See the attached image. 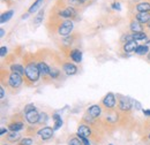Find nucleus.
<instances>
[{
  "mask_svg": "<svg viewBox=\"0 0 150 145\" xmlns=\"http://www.w3.org/2000/svg\"><path fill=\"white\" fill-rule=\"evenodd\" d=\"M100 113H102V108H100V106L99 105H93V106H90L89 108H88V114L91 116V118H98L99 115H100Z\"/></svg>",
  "mask_w": 150,
  "mask_h": 145,
  "instance_id": "obj_13",
  "label": "nucleus"
},
{
  "mask_svg": "<svg viewBox=\"0 0 150 145\" xmlns=\"http://www.w3.org/2000/svg\"><path fill=\"white\" fill-rule=\"evenodd\" d=\"M4 1H9V0H4Z\"/></svg>",
  "mask_w": 150,
  "mask_h": 145,
  "instance_id": "obj_46",
  "label": "nucleus"
},
{
  "mask_svg": "<svg viewBox=\"0 0 150 145\" xmlns=\"http://www.w3.org/2000/svg\"><path fill=\"white\" fill-rule=\"evenodd\" d=\"M79 138H80V141L82 142V144H83V145H90V142L88 141V138H87V137H83V136H79Z\"/></svg>",
  "mask_w": 150,
  "mask_h": 145,
  "instance_id": "obj_34",
  "label": "nucleus"
},
{
  "mask_svg": "<svg viewBox=\"0 0 150 145\" xmlns=\"http://www.w3.org/2000/svg\"><path fill=\"white\" fill-rule=\"evenodd\" d=\"M72 42H73V39H72V37H66V39L64 40V43H65V45H72Z\"/></svg>",
  "mask_w": 150,
  "mask_h": 145,
  "instance_id": "obj_37",
  "label": "nucleus"
},
{
  "mask_svg": "<svg viewBox=\"0 0 150 145\" xmlns=\"http://www.w3.org/2000/svg\"><path fill=\"white\" fill-rule=\"evenodd\" d=\"M61 126H62V120H61V119H58V120L54 121L53 129H54V130H58V129H60V128H61Z\"/></svg>",
  "mask_w": 150,
  "mask_h": 145,
  "instance_id": "obj_30",
  "label": "nucleus"
},
{
  "mask_svg": "<svg viewBox=\"0 0 150 145\" xmlns=\"http://www.w3.org/2000/svg\"><path fill=\"white\" fill-rule=\"evenodd\" d=\"M43 2H44V0H36V1L30 6V8L28 9V13L34 14V13H36L37 11H40V7L43 6Z\"/></svg>",
  "mask_w": 150,
  "mask_h": 145,
  "instance_id": "obj_18",
  "label": "nucleus"
},
{
  "mask_svg": "<svg viewBox=\"0 0 150 145\" xmlns=\"http://www.w3.org/2000/svg\"><path fill=\"white\" fill-rule=\"evenodd\" d=\"M38 66V69H39V72H40V75H43V76H46V75H50V67L46 65V62H44V61H39L37 63Z\"/></svg>",
  "mask_w": 150,
  "mask_h": 145,
  "instance_id": "obj_16",
  "label": "nucleus"
},
{
  "mask_svg": "<svg viewBox=\"0 0 150 145\" xmlns=\"http://www.w3.org/2000/svg\"><path fill=\"white\" fill-rule=\"evenodd\" d=\"M90 135H91V130H90L89 126H87V125L79 126V128H77V136H83V137L88 138Z\"/></svg>",
  "mask_w": 150,
  "mask_h": 145,
  "instance_id": "obj_11",
  "label": "nucleus"
},
{
  "mask_svg": "<svg viewBox=\"0 0 150 145\" xmlns=\"http://www.w3.org/2000/svg\"><path fill=\"white\" fill-rule=\"evenodd\" d=\"M23 83V78H22V75H20L18 72H11L9 76H8V84L11 88L13 89H18L22 85Z\"/></svg>",
  "mask_w": 150,
  "mask_h": 145,
  "instance_id": "obj_3",
  "label": "nucleus"
},
{
  "mask_svg": "<svg viewBox=\"0 0 150 145\" xmlns=\"http://www.w3.org/2000/svg\"><path fill=\"white\" fill-rule=\"evenodd\" d=\"M74 29V23L72 20H65L64 22H61L58 27V34L62 37H68L69 34L73 31Z\"/></svg>",
  "mask_w": 150,
  "mask_h": 145,
  "instance_id": "obj_2",
  "label": "nucleus"
},
{
  "mask_svg": "<svg viewBox=\"0 0 150 145\" xmlns=\"http://www.w3.org/2000/svg\"><path fill=\"white\" fill-rule=\"evenodd\" d=\"M4 36H5V30L1 29V30H0V37H4Z\"/></svg>",
  "mask_w": 150,
  "mask_h": 145,
  "instance_id": "obj_42",
  "label": "nucleus"
},
{
  "mask_svg": "<svg viewBox=\"0 0 150 145\" xmlns=\"http://www.w3.org/2000/svg\"><path fill=\"white\" fill-rule=\"evenodd\" d=\"M25 120L31 123V125H35L39 122V113H37V111H31V112H28L25 113Z\"/></svg>",
  "mask_w": 150,
  "mask_h": 145,
  "instance_id": "obj_8",
  "label": "nucleus"
},
{
  "mask_svg": "<svg viewBox=\"0 0 150 145\" xmlns=\"http://www.w3.org/2000/svg\"><path fill=\"white\" fill-rule=\"evenodd\" d=\"M109 145H112V144H109Z\"/></svg>",
  "mask_w": 150,
  "mask_h": 145,
  "instance_id": "obj_48",
  "label": "nucleus"
},
{
  "mask_svg": "<svg viewBox=\"0 0 150 145\" xmlns=\"http://www.w3.org/2000/svg\"><path fill=\"white\" fill-rule=\"evenodd\" d=\"M59 74H60V72H59V69H57V68H51V69H50V76H51L52 78H57V77L59 76Z\"/></svg>",
  "mask_w": 150,
  "mask_h": 145,
  "instance_id": "obj_28",
  "label": "nucleus"
},
{
  "mask_svg": "<svg viewBox=\"0 0 150 145\" xmlns=\"http://www.w3.org/2000/svg\"><path fill=\"white\" fill-rule=\"evenodd\" d=\"M20 145H33V139L31 138H23L20 142Z\"/></svg>",
  "mask_w": 150,
  "mask_h": 145,
  "instance_id": "obj_29",
  "label": "nucleus"
},
{
  "mask_svg": "<svg viewBox=\"0 0 150 145\" xmlns=\"http://www.w3.org/2000/svg\"><path fill=\"white\" fill-rule=\"evenodd\" d=\"M147 45H150V42H149V43H148V44H147Z\"/></svg>",
  "mask_w": 150,
  "mask_h": 145,
  "instance_id": "obj_45",
  "label": "nucleus"
},
{
  "mask_svg": "<svg viewBox=\"0 0 150 145\" xmlns=\"http://www.w3.org/2000/svg\"><path fill=\"white\" fill-rule=\"evenodd\" d=\"M53 131H54V129H52V128L44 127L38 131V136H39L43 141H47V139H50V138L53 136Z\"/></svg>",
  "mask_w": 150,
  "mask_h": 145,
  "instance_id": "obj_5",
  "label": "nucleus"
},
{
  "mask_svg": "<svg viewBox=\"0 0 150 145\" xmlns=\"http://www.w3.org/2000/svg\"><path fill=\"white\" fill-rule=\"evenodd\" d=\"M111 7H112L113 9H115V11H121V4L119 1H114L111 5Z\"/></svg>",
  "mask_w": 150,
  "mask_h": 145,
  "instance_id": "obj_31",
  "label": "nucleus"
},
{
  "mask_svg": "<svg viewBox=\"0 0 150 145\" xmlns=\"http://www.w3.org/2000/svg\"><path fill=\"white\" fill-rule=\"evenodd\" d=\"M7 139L9 141V142H15V141H19L20 139V135L18 134V131H13L8 137H7Z\"/></svg>",
  "mask_w": 150,
  "mask_h": 145,
  "instance_id": "obj_25",
  "label": "nucleus"
},
{
  "mask_svg": "<svg viewBox=\"0 0 150 145\" xmlns=\"http://www.w3.org/2000/svg\"><path fill=\"white\" fill-rule=\"evenodd\" d=\"M5 145H7V144H5Z\"/></svg>",
  "mask_w": 150,
  "mask_h": 145,
  "instance_id": "obj_49",
  "label": "nucleus"
},
{
  "mask_svg": "<svg viewBox=\"0 0 150 145\" xmlns=\"http://www.w3.org/2000/svg\"><path fill=\"white\" fill-rule=\"evenodd\" d=\"M35 109H36V107H35L34 104H29L24 107V113H28V112H31V111H35Z\"/></svg>",
  "mask_w": 150,
  "mask_h": 145,
  "instance_id": "obj_32",
  "label": "nucleus"
},
{
  "mask_svg": "<svg viewBox=\"0 0 150 145\" xmlns=\"http://www.w3.org/2000/svg\"><path fill=\"white\" fill-rule=\"evenodd\" d=\"M135 20H137L141 24H148L150 22V13H136Z\"/></svg>",
  "mask_w": 150,
  "mask_h": 145,
  "instance_id": "obj_12",
  "label": "nucleus"
},
{
  "mask_svg": "<svg viewBox=\"0 0 150 145\" xmlns=\"http://www.w3.org/2000/svg\"><path fill=\"white\" fill-rule=\"evenodd\" d=\"M43 18H44V9H40V11H38L37 15L34 18V24L35 25H39L43 22Z\"/></svg>",
  "mask_w": 150,
  "mask_h": 145,
  "instance_id": "obj_22",
  "label": "nucleus"
},
{
  "mask_svg": "<svg viewBox=\"0 0 150 145\" xmlns=\"http://www.w3.org/2000/svg\"><path fill=\"white\" fill-rule=\"evenodd\" d=\"M132 36H133V39L134 40H143V39H146L147 38V34L146 32H132Z\"/></svg>",
  "mask_w": 150,
  "mask_h": 145,
  "instance_id": "obj_23",
  "label": "nucleus"
},
{
  "mask_svg": "<svg viewBox=\"0 0 150 145\" xmlns=\"http://www.w3.org/2000/svg\"><path fill=\"white\" fill-rule=\"evenodd\" d=\"M62 69L64 72H66V75H75L77 72V67L75 66L74 63L71 62H66L62 65Z\"/></svg>",
  "mask_w": 150,
  "mask_h": 145,
  "instance_id": "obj_10",
  "label": "nucleus"
},
{
  "mask_svg": "<svg viewBox=\"0 0 150 145\" xmlns=\"http://www.w3.org/2000/svg\"><path fill=\"white\" fill-rule=\"evenodd\" d=\"M69 56H71V59L74 62H76V63H80L82 61V52L80 50H72Z\"/></svg>",
  "mask_w": 150,
  "mask_h": 145,
  "instance_id": "obj_17",
  "label": "nucleus"
},
{
  "mask_svg": "<svg viewBox=\"0 0 150 145\" xmlns=\"http://www.w3.org/2000/svg\"><path fill=\"white\" fill-rule=\"evenodd\" d=\"M137 42L136 40H132V42H127L124 44V51L126 53H131V52H135L136 47H137Z\"/></svg>",
  "mask_w": 150,
  "mask_h": 145,
  "instance_id": "obj_15",
  "label": "nucleus"
},
{
  "mask_svg": "<svg viewBox=\"0 0 150 145\" xmlns=\"http://www.w3.org/2000/svg\"><path fill=\"white\" fill-rule=\"evenodd\" d=\"M11 72H18L20 75H25V68L23 66H21L19 63H13L11 66Z\"/></svg>",
  "mask_w": 150,
  "mask_h": 145,
  "instance_id": "obj_20",
  "label": "nucleus"
},
{
  "mask_svg": "<svg viewBox=\"0 0 150 145\" xmlns=\"http://www.w3.org/2000/svg\"><path fill=\"white\" fill-rule=\"evenodd\" d=\"M103 105L106 107V108H113L115 106V96L113 94L112 92H109L104 99H103Z\"/></svg>",
  "mask_w": 150,
  "mask_h": 145,
  "instance_id": "obj_6",
  "label": "nucleus"
},
{
  "mask_svg": "<svg viewBox=\"0 0 150 145\" xmlns=\"http://www.w3.org/2000/svg\"><path fill=\"white\" fill-rule=\"evenodd\" d=\"M5 134H7V129H5V128H1V131H0V135L2 136V135H5Z\"/></svg>",
  "mask_w": 150,
  "mask_h": 145,
  "instance_id": "obj_39",
  "label": "nucleus"
},
{
  "mask_svg": "<svg viewBox=\"0 0 150 145\" xmlns=\"http://www.w3.org/2000/svg\"><path fill=\"white\" fill-rule=\"evenodd\" d=\"M133 104H134V107H135V109H137V111L142 109V106H141V104H140L137 100H134V101H133Z\"/></svg>",
  "mask_w": 150,
  "mask_h": 145,
  "instance_id": "obj_36",
  "label": "nucleus"
},
{
  "mask_svg": "<svg viewBox=\"0 0 150 145\" xmlns=\"http://www.w3.org/2000/svg\"><path fill=\"white\" fill-rule=\"evenodd\" d=\"M25 76L31 82V83H36L39 80L40 76V72L38 69V66L35 62H29L25 66Z\"/></svg>",
  "mask_w": 150,
  "mask_h": 145,
  "instance_id": "obj_1",
  "label": "nucleus"
},
{
  "mask_svg": "<svg viewBox=\"0 0 150 145\" xmlns=\"http://www.w3.org/2000/svg\"><path fill=\"white\" fill-rule=\"evenodd\" d=\"M149 52V45H139L135 50V53L139 55H148Z\"/></svg>",
  "mask_w": 150,
  "mask_h": 145,
  "instance_id": "obj_21",
  "label": "nucleus"
},
{
  "mask_svg": "<svg viewBox=\"0 0 150 145\" xmlns=\"http://www.w3.org/2000/svg\"><path fill=\"white\" fill-rule=\"evenodd\" d=\"M69 145H83L82 144V142L80 141V139H77V138H72L71 141H69Z\"/></svg>",
  "mask_w": 150,
  "mask_h": 145,
  "instance_id": "obj_33",
  "label": "nucleus"
},
{
  "mask_svg": "<svg viewBox=\"0 0 150 145\" xmlns=\"http://www.w3.org/2000/svg\"><path fill=\"white\" fill-rule=\"evenodd\" d=\"M0 90H1V99H4V98H5V89L1 87V89H0Z\"/></svg>",
  "mask_w": 150,
  "mask_h": 145,
  "instance_id": "obj_40",
  "label": "nucleus"
},
{
  "mask_svg": "<svg viewBox=\"0 0 150 145\" xmlns=\"http://www.w3.org/2000/svg\"><path fill=\"white\" fill-rule=\"evenodd\" d=\"M143 114H144L146 116H150V109H144V111H143Z\"/></svg>",
  "mask_w": 150,
  "mask_h": 145,
  "instance_id": "obj_38",
  "label": "nucleus"
},
{
  "mask_svg": "<svg viewBox=\"0 0 150 145\" xmlns=\"http://www.w3.org/2000/svg\"><path fill=\"white\" fill-rule=\"evenodd\" d=\"M13 15H14V11H13V9H9V11L2 13L1 16H0V23L4 24V23H6V22H8L11 18H13Z\"/></svg>",
  "mask_w": 150,
  "mask_h": 145,
  "instance_id": "obj_19",
  "label": "nucleus"
},
{
  "mask_svg": "<svg viewBox=\"0 0 150 145\" xmlns=\"http://www.w3.org/2000/svg\"><path fill=\"white\" fill-rule=\"evenodd\" d=\"M129 29L132 32H142L143 31V25L137 21V20H133L129 24Z\"/></svg>",
  "mask_w": 150,
  "mask_h": 145,
  "instance_id": "obj_14",
  "label": "nucleus"
},
{
  "mask_svg": "<svg viewBox=\"0 0 150 145\" xmlns=\"http://www.w3.org/2000/svg\"><path fill=\"white\" fill-rule=\"evenodd\" d=\"M58 15L60 18H65V20H71V18H74L77 15V12H76L75 7H73V6H67L64 9L59 11Z\"/></svg>",
  "mask_w": 150,
  "mask_h": 145,
  "instance_id": "obj_4",
  "label": "nucleus"
},
{
  "mask_svg": "<svg viewBox=\"0 0 150 145\" xmlns=\"http://www.w3.org/2000/svg\"><path fill=\"white\" fill-rule=\"evenodd\" d=\"M147 28H148V29H150V22L148 23V24H147Z\"/></svg>",
  "mask_w": 150,
  "mask_h": 145,
  "instance_id": "obj_43",
  "label": "nucleus"
},
{
  "mask_svg": "<svg viewBox=\"0 0 150 145\" xmlns=\"http://www.w3.org/2000/svg\"><path fill=\"white\" fill-rule=\"evenodd\" d=\"M49 121V115L45 112L39 113V123H46Z\"/></svg>",
  "mask_w": 150,
  "mask_h": 145,
  "instance_id": "obj_26",
  "label": "nucleus"
},
{
  "mask_svg": "<svg viewBox=\"0 0 150 145\" xmlns=\"http://www.w3.org/2000/svg\"><path fill=\"white\" fill-rule=\"evenodd\" d=\"M149 138H150V135H149Z\"/></svg>",
  "mask_w": 150,
  "mask_h": 145,
  "instance_id": "obj_47",
  "label": "nucleus"
},
{
  "mask_svg": "<svg viewBox=\"0 0 150 145\" xmlns=\"http://www.w3.org/2000/svg\"><path fill=\"white\" fill-rule=\"evenodd\" d=\"M147 56H148V59H149V60H150V52H149V53H148V55H147Z\"/></svg>",
  "mask_w": 150,
  "mask_h": 145,
  "instance_id": "obj_44",
  "label": "nucleus"
},
{
  "mask_svg": "<svg viewBox=\"0 0 150 145\" xmlns=\"http://www.w3.org/2000/svg\"><path fill=\"white\" fill-rule=\"evenodd\" d=\"M29 14H30V13H25V14H23V15H22V20H24V18H28V16H29Z\"/></svg>",
  "mask_w": 150,
  "mask_h": 145,
  "instance_id": "obj_41",
  "label": "nucleus"
},
{
  "mask_svg": "<svg viewBox=\"0 0 150 145\" xmlns=\"http://www.w3.org/2000/svg\"><path fill=\"white\" fill-rule=\"evenodd\" d=\"M119 108L120 111H124V112H127L132 108V100L127 97H121L119 99Z\"/></svg>",
  "mask_w": 150,
  "mask_h": 145,
  "instance_id": "obj_7",
  "label": "nucleus"
},
{
  "mask_svg": "<svg viewBox=\"0 0 150 145\" xmlns=\"http://www.w3.org/2000/svg\"><path fill=\"white\" fill-rule=\"evenodd\" d=\"M67 2L69 4V6H81V5H83L84 2H86V0H67Z\"/></svg>",
  "mask_w": 150,
  "mask_h": 145,
  "instance_id": "obj_27",
  "label": "nucleus"
},
{
  "mask_svg": "<svg viewBox=\"0 0 150 145\" xmlns=\"http://www.w3.org/2000/svg\"><path fill=\"white\" fill-rule=\"evenodd\" d=\"M135 9L137 13H150V2L149 1H141L135 5Z\"/></svg>",
  "mask_w": 150,
  "mask_h": 145,
  "instance_id": "obj_9",
  "label": "nucleus"
},
{
  "mask_svg": "<svg viewBox=\"0 0 150 145\" xmlns=\"http://www.w3.org/2000/svg\"><path fill=\"white\" fill-rule=\"evenodd\" d=\"M22 128H23V123H21V122H15V123H11L9 125V129L12 131H19Z\"/></svg>",
  "mask_w": 150,
  "mask_h": 145,
  "instance_id": "obj_24",
  "label": "nucleus"
},
{
  "mask_svg": "<svg viewBox=\"0 0 150 145\" xmlns=\"http://www.w3.org/2000/svg\"><path fill=\"white\" fill-rule=\"evenodd\" d=\"M7 52H8V50H7V47H5V46H2V47L0 49V56H1V58H4L5 55L7 54Z\"/></svg>",
  "mask_w": 150,
  "mask_h": 145,
  "instance_id": "obj_35",
  "label": "nucleus"
}]
</instances>
